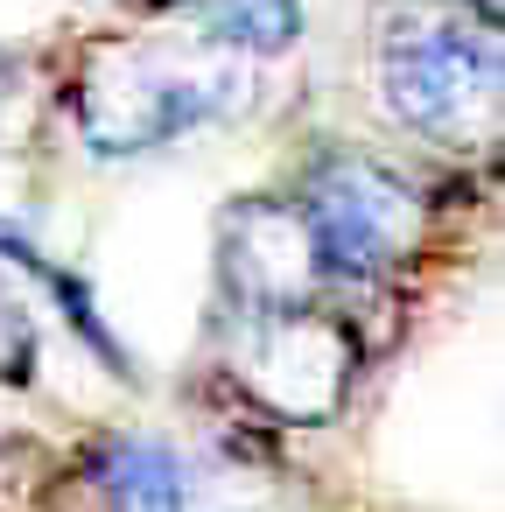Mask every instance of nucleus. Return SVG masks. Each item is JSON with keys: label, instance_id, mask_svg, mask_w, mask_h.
<instances>
[{"label": "nucleus", "instance_id": "nucleus-1", "mask_svg": "<svg viewBox=\"0 0 505 512\" xmlns=\"http://www.w3.org/2000/svg\"><path fill=\"white\" fill-rule=\"evenodd\" d=\"M246 99V64L225 43H92L71 78V113L92 155H148Z\"/></svg>", "mask_w": 505, "mask_h": 512}, {"label": "nucleus", "instance_id": "nucleus-2", "mask_svg": "<svg viewBox=\"0 0 505 512\" xmlns=\"http://www.w3.org/2000/svg\"><path fill=\"white\" fill-rule=\"evenodd\" d=\"M379 92L400 127L428 141H477L498 113V29L463 8L407 0L379 36Z\"/></svg>", "mask_w": 505, "mask_h": 512}, {"label": "nucleus", "instance_id": "nucleus-3", "mask_svg": "<svg viewBox=\"0 0 505 512\" xmlns=\"http://www.w3.org/2000/svg\"><path fill=\"white\" fill-rule=\"evenodd\" d=\"M302 218L323 246V267L330 274H358V281H379V274H400L414 239H421V197L379 169L372 155H323L309 176H302Z\"/></svg>", "mask_w": 505, "mask_h": 512}, {"label": "nucleus", "instance_id": "nucleus-4", "mask_svg": "<svg viewBox=\"0 0 505 512\" xmlns=\"http://www.w3.org/2000/svg\"><path fill=\"white\" fill-rule=\"evenodd\" d=\"M351 372H358V344L323 309H274L246 323L239 386L281 421H330L351 393Z\"/></svg>", "mask_w": 505, "mask_h": 512}, {"label": "nucleus", "instance_id": "nucleus-5", "mask_svg": "<svg viewBox=\"0 0 505 512\" xmlns=\"http://www.w3.org/2000/svg\"><path fill=\"white\" fill-rule=\"evenodd\" d=\"M218 274L239 295L246 316H274V309H309L316 288L330 281L323 246L302 218L295 197H246L225 211L218 232Z\"/></svg>", "mask_w": 505, "mask_h": 512}, {"label": "nucleus", "instance_id": "nucleus-6", "mask_svg": "<svg viewBox=\"0 0 505 512\" xmlns=\"http://www.w3.org/2000/svg\"><path fill=\"white\" fill-rule=\"evenodd\" d=\"M176 477H183V456L141 435H113L85 456V484L106 512H176Z\"/></svg>", "mask_w": 505, "mask_h": 512}, {"label": "nucleus", "instance_id": "nucleus-7", "mask_svg": "<svg viewBox=\"0 0 505 512\" xmlns=\"http://www.w3.org/2000/svg\"><path fill=\"white\" fill-rule=\"evenodd\" d=\"M176 15L239 57H274L302 36V0H176Z\"/></svg>", "mask_w": 505, "mask_h": 512}, {"label": "nucleus", "instance_id": "nucleus-8", "mask_svg": "<svg viewBox=\"0 0 505 512\" xmlns=\"http://www.w3.org/2000/svg\"><path fill=\"white\" fill-rule=\"evenodd\" d=\"M29 379H36V316L0 281V386H29Z\"/></svg>", "mask_w": 505, "mask_h": 512}, {"label": "nucleus", "instance_id": "nucleus-9", "mask_svg": "<svg viewBox=\"0 0 505 512\" xmlns=\"http://www.w3.org/2000/svg\"><path fill=\"white\" fill-rule=\"evenodd\" d=\"M15 92H22V64L0 57V134H8V113H15Z\"/></svg>", "mask_w": 505, "mask_h": 512}, {"label": "nucleus", "instance_id": "nucleus-10", "mask_svg": "<svg viewBox=\"0 0 505 512\" xmlns=\"http://www.w3.org/2000/svg\"><path fill=\"white\" fill-rule=\"evenodd\" d=\"M435 8H477V22H498V0H435Z\"/></svg>", "mask_w": 505, "mask_h": 512}]
</instances>
